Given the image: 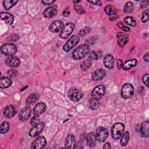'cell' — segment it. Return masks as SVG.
I'll return each mask as SVG.
<instances>
[{
    "label": "cell",
    "instance_id": "7c38bea8",
    "mask_svg": "<svg viewBox=\"0 0 149 149\" xmlns=\"http://www.w3.org/2000/svg\"><path fill=\"white\" fill-rule=\"evenodd\" d=\"M63 22L60 20H57L53 22L49 27V30L52 33H58L61 31L63 27Z\"/></svg>",
    "mask_w": 149,
    "mask_h": 149
},
{
    "label": "cell",
    "instance_id": "ab89813d",
    "mask_svg": "<svg viewBox=\"0 0 149 149\" xmlns=\"http://www.w3.org/2000/svg\"><path fill=\"white\" fill-rule=\"evenodd\" d=\"M40 123V117L38 116H34L30 120V124L32 126H35Z\"/></svg>",
    "mask_w": 149,
    "mask_h": 149
},
{
    "label": "cell",
    "instance_id": "7a4b0ae2",
    "mask_svg": "<svg viewBox=\"0 0 149 149\" xmlns=\"http://www.w3.org/2000/svg\"><path fill=\"white\" fill-rule=\"evenodd\" d=\"M1 51L6 56H13L16 53L17 47L14 44L7 43L2 45Z\"/></svg>",
    "mask_w": 149,
    "mask_h": 149
},
{
    "label": "cell",
    "instance_id": "f546056e",
    "mask_svg": "<svg viewBox=\"0 0 149 149\" xmlns=\"http://www.w3.org/2000/svg\"><path fill=\"white\" fill-rule=\"evenodd\" d=\"M129 138H130V134H129V132L128 131H126L124 134L122 136V138H121V140L120 141V145L122 146H125L128 143V141H129Z\"/></svg>",
    "mask_w": 149,
    "mask_h": 149
},
{
    "label": "cell",
    "instance_id": "1f68e13d",
    "mask_svg": "<svg viewBox=\"0 0 149 149\" xmlns=\"http://www.w3.org/2000/svg\"><path fill=\"white\" fill-rule=\"evenodd\" d=\"M102 51L101 50L93 51L90 53L89 58L91 59H98L102 56Z\"/></svg>",
    "mask_w": 149,
    "mask_h": 149
},
{
    "label": "cell",
    "instance_id": "60d3db41",
    "mask_svg": "<svg viewBox=\"0 0 149 149\" xmlns=\"http://www.w3.org/2000/svg\"><path fill=\"white\" fill-rule=\"evenodd\" d=\"M74 8L75 9V10H76V12L79 13V14H82L83 13L85 12L84 9L80 5H75L74 6Z\"/></svg>",
    "mask_w": 149,
    "mask_h": 149
},
{
    "label": "cell",
    "instance_id": "8992f818",
    "mask_svg": "<svg viewBox=\"0 0 149 149\" xmlns=\"http://www.w3.org/2000/svg\"><path fill=\"white\" fill-rule=\"evenodd\" d=\"M68 95L71 101L73 102H76L79 101L82 98L83 96V93L81 90L77 88H72L69 90L68 93Z\"/></svg>",
    "mask_w": 149,
    "mask_h": 149
},
{
    "label": "cell",
    "instance_id": "f6af8a7d",
    "mask_svg": "<svg viewBox=\"0 0 149 149\" xmlns=\"http://www.w3.org/2000/svg\"><path fill=\"white\" fill-rule=\"evenodd\" d=\"M148 1H141V3L140 5L141 8H144L147 7L148 6Z\"/></svg>",
    "mask_w": 149,
    "mask_h": 149
},
{
    "label": "cell",
    "instance_id": "7bdbcfd3",
    "mask_svg": "<svg viewBox=\"0 0 149 149\" xmlns=\"http://www.w3.org/2000/svg\"><path fill=\"white\" fill-rule=\"evenodd\" d=\"M142 80H143V82L146 85V86L148 87V74L147 73L144 74L143 76Z\"/></svg>",
    "mask_w": 149,
    "mask_h": 149
},
{
    "label": "cell",
    "instance_id": "d6a6232c",
    "mask_svg": "<svg viewBox=\"0 0 149 149\" xmlns=\"http://www.w3.org/2000/svg\"><path fill=\"white\" fill-rule=\"evenodd\" d=\"M10 127V124L8 121L3 122L0 127V132L1 133H5L8 132Z\"/></svg>",
    "mask_w": 149,
    "mask_h": 149
},
{
    "label": "cell",
    "instance_id": "bcb514c9",
    "mask_svg": "<svg viewBox=\"0 0 149 149\" xmlns=\"http://www.w3.org/2000/svg\"><path fill=\"white\" fill-rule=\"evenodd\" d=\"M55 2V1H42L41 2L45 5H51L52 3H54Z\"/></svg>",
    "mask_w": 149,
    "mask_h": 149
},
{
    "label": "cell",
    "instance_id": "f907efd6",
    "mask_svg": "<svg viewBox=\"0 0 149 149\" xmlns=\"http://www.w3.org/2000/svg\"><path fill=\"white\" fill-rule=\"evenodd\" d=\"M148 55H149V54H148V52H147V53H146L145 55H144V61H146L147 62H148Z\"/></svg>",
    "mask_w": 149,
    "mask_h": 149
},
{
    "label": "cell",
    "instance_id": "603a6c76",
    "mask_svg": "<svg viewBox=\"0 0 149 149\" xmlns=\"http://www.w3.org/2000/svg\"><path fill=\"white\" fill-rule=\"evenodd\" d=\"M75 146V138L73 134H68L65 140V148H74Z\"/></svg>",
    "mask_w": 149,
    "mask_h": 149
},
{
    "label": "cell",
    "instance_id": "484cf974",
    "mask_svg": "<svg viewBox=\"0 0 149 149\" xmlns=\"http://www.w3.org/2000/svg\"><path fill=\"white\" fill-rule=\"evenodd\" d=\"M12 84V80L7 77H1L0 79V87L1 88H6Z\"/></svg>",
    "mask_w": 149,
    "mask_h": 149
},
{
    "label": "cell",
    "instance_id": "836d02e7",
    "mask_svg": "<svg viewBox=\"0 0 149 149\" xmlns=\"http://www.w3.org/2000/svg\"><path fill=\"white\" fill-rule=\"evenodd\" d=\"M124 22L126 24H127L129 26H133V27L135 26L136 24V20L134 19V17H133L132 16H126L124 19Z\"/></svg>",
    "mask_w": 149,
    "mask_h": 149
},
{
    "label": "cell",
    "instance_id": "4fadbf2b",
    "mask_svg": "<svg viewBox=\"0 0 149 149\" xmlns=\"http://www.w3.org/2000/svg\"><path fill=\"white\" fill-rule=\"evenodd\" d=\"M31 109L30 107L26 106L22 108L19 113V118L22 121L26 120L31 115Z\"/></svg>",
    "mask_w": 149,
    "mask_h": 149
},
{
    "label": "cell",
    "instance_id": "5b68a950",
    "mask_svg": "<svg viewBox=\"0 0 149 149\" xmlns=\"http://www.w3.org/2000/svg\"><path fill=\"white\" fill-rule=\"evenodd\" d=\"M134 93V87L129 83L125 84L121 90L120 95L124 99H128L133 95Z\"/></svg>",
    "mask_w": 149,
    "mask_h": 149
},
{
    "label": "cell",
    "instance_id": "30bf717a",
    "mask_svg": "<svg viewBox=\"0 0 149 149\" xmlns=\"http://www.w3.org/2000/svg\"><path fill=\"white\" fill-rule=\"evenodd\" d=\"M47 144V140L43 136H39L31 144V148L33 149H40L44 148Z\"/></svg>",
    "mask_w": 149,
    "mask_h": 149
},
{
    "label": "cell",
    "instance_id": "4316f807",
    "mask_svg": "<svg viewBox=\"0 0 149 149\" xmlns=\"http://www.w3.org/2000/svg\"><path fill=\"white\" fill-rule=\"evenodd\" d=\"M39 94L37 93H33L31 94L26 100V103L27 105H31L36 102L39 98Z\"/></svg>",
    "mask_w": 149,
    "mask_h": 149
},
{
    "label": "cell",
    "instance_id": "52a82bcc",
    "mask_svg": "<svg viewBox=\"0 0 149 149\" xmlns=\"http://www.w3.org/2000/svg\"><path fill=\"white\" fill-rule=\"evenodd\" d=\"M79 37L76 35L72 36L68 40V41L64 44L63 47V49L65 52H68L70 49H72L74 46L76 45V44L79 41Z\"/></svg>",
    "mask_w": 149,
    "mask_h": 149
},
{
    "label": "cell",
    "instance_id": "f35d334b",
    "mask_svg": "<svg viewBox=\"0 0 149 149\" xmlns=\"http://www.w3.org/2000/svg\"><path fill=\"white\" fill-rule=\"evenodd\" d=\"M8 75L12 78L15 77L18 74V72L15 69H9L7 72Z\"/></svg>",
    "mask_w": 149,
    "mask_h": 149
},
{
    "label": "cell",
    "instance_id": "cb8c5ba5",
    "mask_svg": "<svg viewBox=\"0 0 149 149\" xmlns=\"http://www.w3.org/2000/svg\"><path fill=\"white\" fill-rule=\"evenodd\" d=\"M57 10L54 6H51L46 8L44 12L43 15L46 18H51L54 16L56 14Z\"/></svg>",
    "mask_w": 149,
    "mask_h": 149
},
{
    "label": "cell",
    "instance_id": "7dc6e473",
    "mask_svg": "<svg viewBox=\"0 0 149 149\" xmlns=\"http://www.w3.org/2000/svg\"><path fill=\"white\" fill-rule=\"evenodd\" d=\"M88 2L90 3H91L93 4H94V5H101V3L100 1H88Z\"/></svg>",
    "mask_w": 149,
    "mask_h": 149
},
{
    "label": "cell",
    "instance_id": "681fc988",
    "mask_svg": "<svg viewBox=\"0 0 149 149\" xmlns=\"http://www.w3.org/2000/svg\"><path fill=\"white\" fill-rule=\"evenodd\" d=\"M111 148V145H110V143L107 142L106 143L104 146H103V148H107V149H108V148Z\"/></svg>",
    "mask_w": 149,
    "mask_h": 149
},
{
    "label": "cell",
    "instance_id": "d590c367",
    "mask_svg": "<svg viewBox=\"0 0 149 149\" xmlns=\"http://www.w3.org/2000/svg\"><path fill=\"white\" fill-rule=\"evenodd\" d=\"M91 62L90 60H86L83 62L80 65V68L82 70H87L91 66Z\"/></svg>",
    "mask_w": 149,
    "mask_h": 149
},
{
    "label": "cell",
    "instance_id": "ee69618b",
    "mask_svg": "<svg viewBox=\"0 0 149 149\" xmlns=\"http://www.w3.org/2000/svg\"><path fill=\"white\" fill-rule=\"evenodd\" d=\"M70 10H69V7H66L65 8V9L63 11V16L65 17H68L69 15H70Z\"/></svg>",
    "mask_w": 149,
    "mask_h": 149
},
{
    "label": "cell",
    "instance_id": "8d00e7d4",
    "mask_svg": "<svg viewBox=\"0 0 149 149\" xmlns=\"http://www.w3.org/2000/svg\"><path fill=\"white\" fill-rule=\"evenodd\" d=\"M90 31H91V28L90 27H85L81 29L80 30L79 34L80 36H84L86 35L87 34H88Z\"/></svg>",
    "mask_w": 149,
    "mask_h": 149
},
{
    "label": "cell",
    "instance_id": "4dcf8cb0",
    "mask_svg": "<svg viewBox=\"0 0 149 149\" xmlns=\"http://www.w3.org/2000/svg\"><path fill=\"white\" fill-rule=\"evenodd\" d=\"M17 1H15V0H5V1H3V6H4L5 9L9 10L11 8H12L17 3Z\"/></svg>",
    "mask_w": 149,
    "mask_h": 149
},
{
    "label": "cell",
    "instance_id": "3957f363",
    "mask_svg": "<svg viewBox=\"0 0 149 149\" xmlns=\"http://www.w3.org/2000/svg\"><path fill=\"white\" fill-rule=\"evenodd\" d=\"M124 125L122 123H116L113 125L111 129V134L113 139L118 140L119 139L124 130Z\"/></svg>",
    "mask_w": 149,
    "mask_h": 149
},
{
    "label": "cell",
    "instance_id": "c3c4849f",
    "mask_svg": "<svg viewBox=\"0 0 149 149\" xmlns=\"http://www.w3.org/2000/svg\"><path fill=\"white\" fill-rule=\"evenodd\" d=\"M117 65H118V69H121L122 66V60L120 59H118L117 60Z\"/></svg>",
    "mask_w": 149,
    "mask_h": 149
},
{
    "label": "cell",
    "instance_id": "44dd1931",
    "mask_svg": "<svg viewBox=\"0 0 149 149\" xmlns=\"http://www.w3.org/2000/svg\"><path fill=\"white\" fill-rule=\"evenodd\" d=\"M113 62H114V59L112 55L108 54L105 56L104 59V64L107 69H111L113 68Z\"/></svg>",
    "mask_w": 149,
    "mask_h": 149
},
{
    "label": "cell",
    "instance_id": "74e56055",
    "mask_svg": "<svg viewBox=\"0 0 149 149\" xmlns=\"http://www.w3.org/2000/svg\"><path fill=\"white\" fill-rule=\"evenodd\" d=\"M148 20V9H147L143 12L142 16H141V21L142 22L145 23Z\"/></svg>",
    "mask_w": 149,
    "mask_h": 149
},
{
    "label": "cell",
    "instance_id": "6da1fadb",
    "mask_svg": "<svg viewBox=\"0 0 149 149\" xmlns=\"http://www.w3.org/2000/svg\"><path fill=\"white\" fill-rule=\"evenodd\" d=\"M89 52V47L87 44H82L76 48L72 53V57L75 60L83 58Z\"/></svg>",
    "mask_w": 149,
    "mask_h": 149
},
{
    "label": "cell",
    "instance_id": "8fae6325",
    "mask_svg": "<svg viewBox=\"0 0 149 149\" xmlns=\"http://www.w3.org/2000/svg\"><path fill=\"white\" fill-rule=\"evenodd\" d=\"M45 126V124L44 122H40L37 125L34 126L33 128H31L29 132V136L30 137H36L44 129Z\"/></svg>",
    "mask_w": 149,
    "mask_h": 149
},
{
    "label": "cell",
    "instance_id": "7402d4cb",
    "mask_svg": "<svg viewBox=\"0 0 149 149\" xmlns=\"http://www.w3.org/2000/svg\"><path fill=\"white\" fill-rule=\"evenodd\" d=\"M96 136L93 132H90L87 134L86 141L87 144L90 148H93L95 146L96 144Z\"/></svg>",
    "mask_w": 149,
    "mask_h": 149
},
{
    "label": "cell",
    "instance_id": "ac0fdd59",
    "mask_svg": "<svg viewBox=\"0 0 149 149\" xmlns=\"http://www.w3.org/2000/svg\"><path fill=\"white\" fill-rule=\"evenodd\" d=\"M105 71L102 69H98L94 70L91 74V79L93 80L97 81L101 80L105 75Z\"/></svg>",
    "mask_w": 149,
    "mask_h": 149
},
{
    "label": "cell",
    "instance_id": "ba28073f",
    "mask_svg": "<svg viewBox=\"0 0 149 149\" xmlns=\"http://www.w3.org/2000/svg\"><path fill=\"white\" fill-rule=\"evenodd\" d=\"M105 93V88L103 85H99L95 87L92 91V97L93 98L99 100Z\"/></svg>",
    "mask_w": 149,
    "mask_h": 149
},
{
    "label": "cell",
    "instance_id": "b9f144b4",
    "mask_svg": "<svg viewBox=\"0 0 149 149\" xmlns=\"http://www.w3.org/2000/svg\"><path fill=\"white\" fill-rule=\"evenodd\" d=\"M117 26H118L119 28L122 29L123 31H126H126H129L130 30V28H129L128 27L125 26L122 23V22H119L118 23Z\"/></svg>",
    "mask_w": 149,
    "mask_h": 149
},
{
    "label": "cell",
    "instance_id": "e0dca14e",
    "mask_svg": "<svg viewBox=\"0 0 149 149\" xmlns=\"http://www.w3.org/2000/svg\"><path fill=\"white\" fill-rule=\"evenodd\" d=\"M116 36L118 39V44L120 47H122L127 43L129 41V37L125 33L118 32L116 34Z\"/></svg>",
    "mask_w": 149,
    "mask_h": 149
},
{
    "label": "cell",
    "instance_id": "9a60e30c",
    "mask_svg": "<svg viewBox=\"0 0 149 149\" xmlns=\"http://www.w3.org/2000/svg\"><path fill=\"white\" fill-rule=\"evenodd\" d=\"M5 63L9 67L16 68L20 65V60L16 56H10L6 59Z\"/></svg>",
    "mask_w": 149,
    "mask_h": 149
},
{
    "label": "cell",
    "instance_id": "5bb4252c",
    "mask_svg": "<svg viewBox=\"0 0 149 149\" xmlns=\"http://www.w3.org/2000/svg\"><path fill=\"white\" fill-rule=\"evenodd\" d=\"M47 109L46 104L43 102H40L34 107L33 109L34 116H39L40 115L44 113Z\"/></svg>",
    "mask_w": 149,
    "mask_h": 149
},
{
    "label": "cell",
    "instance_id": "ffe728a7",
    "mask_svg": "<svg viewBox=\"0 0 149 149\" xmlns=\"http://www.w3.org/2000/svg\"><path fill=\"white\" fill-rule=\"evenodd\" d=\"M140 132L143 137H147L149 134V122L146 120L142 123L140 126Z\"/></svg>",
    "mask_w": 149,
    "mask_h": 149
},
{
    "label": "cell",
    "instance_id": "2e32d148",
    "mask_svg": "<svg viewBox=\"0 0 149 149\" xmlns=\"http://www.w3.org/2000/svg\"><path fill=\"white\" fill-rule=\"evenodd\" d=\"M3 112L6 118H12L16 113V109L13 105H8L3 109Z\"/></svg>",
    "mask_w": 149,
    "mask_h": 149
},
{
    "label": "cell",
    "instance_id": "83f0119b",
    "mask_svg": "<svg viewBox=\"0 0 149 149\" xmlns=\"http://www.w3.org/2000/svg\"><path fill=\"white\" fill-rule=\"evenodd\" d=\"M104 11L108 15H114L117 12L116 8L112 5H107L104 8Z\"/></svg>",
    "mask_w": 149,
    "mask_h": 149
},
{
    "label": "cell",
    "instance_id": "f1b7e54d",
    "mask_svg": "<svg viewBox=\"0 0 149 149\" xmlns=\"http://www.w3.org/2000/svg\"><path fill=\"white\" fill-rule=\"evenodd\" d=\"M100 106V103L98 100H97L94 98L90 99L88 102V107L92 110H95L98 108Z\"/></svg>",
    "mask_w": 149,
    "mask_h": 149
},
{
    "label": "cell",
    "instance_id": "d4e9b609",
    "mask_svg": "<svg viewBox=\"0 0 149 149\" xmlns=\"http://www.w3.org/2000/svg\"><path fill=\"white\" fill-rule=\"evenodd\" d=\"M137 64V61L136 59H129L125 61L122 65V69L125 70H127L130 69V68L135 66Z\"/></svg>",
    "mask_w": 149,
    "mask_h": 149
},
{
    "label": "cell",
    "instance_id": "d6986e66",
    "mask_svg": "<svg viewBox=\"0 0 149 149\" xmlns=\"http://www.w3.org/2000/svg\"><path fill=\"white\" fill-rule=\"evenodd\" d=\"M1 19L8 24H12L14 21L13 15L12 13L7 12H1Z\"/></svg>",
    "mask_w": 149,
    "mask_h": 149
},
{
    "label": "cell",
    "instance_id": "9c48e42d",
    "mask_svg": "<svg viewBox=\"0 0 149 149\" xmlns=\"http://www.w3.org/2000/svg\"><path fill=\"white\" fill-rule=\"evenodd\" d=\"M108 131L104 127H98L96 130V139L100 142H103L105 141L108 137Z\"/></svg>",
    "mask_w": 149,
    "mask_h": 149
},
{
    "label": "cell",
    "instance_id": "e575fe53",
    "mask_svg": "<svg viewBox=\"0 0 149 149\" xmlns=\"http://www.w3.org/2000/svg\"><path fill=\"white\" fill-rule=\"evenodd\" d=\"M124 12L125 13H130L133 12L134 9V6L132 2H127L126 3L125 6H124Z\"/></svg>",
    "mask_w": 149,
    "mask_h": 149
},
{
    "label": "cell",
    "instance_id": "277c9868",
    "mask_svg": "<svg viewBox=\"0 0 149 149\" xmlns=\"http://www.w3.org/2000/svg\"><path fill=\"white\" fill-rule=\"evenodd\" d=\"M74 29V24L72 22H68L65 24L60 31L59 36L62 39H66L68 38L72 34Z\"/></svg>",
    "mask_w": 149,
    "mask_h": 149
}]
</instances>
